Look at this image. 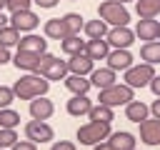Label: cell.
Masks as SVG:
<instances>
[{"label":"cell","instance_id":"1","mask_svg":"<svg viewBox=\"0 0 160 150\" xmlns=\"http://www.w3.org/2000/svg\"><path fill=\"white\" fill-rule=\"evenodd\" d=\"M48 88H50V80H48L45 75L32 72V75H22L20 80H15L12 92H15V98H20V100H32V98L45 95Z\"/></svg>","mask_w":160,"mask_h":150},{"label":"cell","instance_id":"2","mask_svg":"<svg viewBox=\"0 0 160 150\" xmlns=\"http://www.w3.org/2000/svg\"><path fill=\"white\" fill-rule=\"evenodd\" d=\"M110 138V122H98V120H90L88 125H82L78 130V140L82 145H98L100 140Z\"/></svg>","mask_w":160,"mask_h":150},{"label":"cell","instance_id":"3","mask_svg":"<svg viewBox=\"0 0 160 150\" xmlns=\"http://www.w3.org/2000/svg\"><path fill=\"white\" fill-rule=\"evenodd\" d=\"M100 20H105V22H110V25H128L130 12H128V8H125L122 2H118V0H105V2H100Z\"/></svg>","mask_w":160,"mask_h":150},{"label":"cell","instance_id":"4","mask_svg":"<svg viewBox=\"0 0 160 150\" xmlns=\"http://www.w3.org/2000/svg\"><path fill=\"white\" fill-rule=\"evenodd\" d=\"M132 100V88L130 85H110V88H105V90H100V98H98V102H102V105H128Z\"/></svg>","mask_w":160,"mask_h":150},{"label":"cell","instance_id":"5","mask_svg":"<svg viewBox=\"0 0 160 150\" xmlns=\"http://www.w3.org/2000/svg\"><path fill=\"white\" fill-rule=\"evenodd\" d=\"M152 78H155V70H152L150 62L130 65L125 70V85H130V88H145V85H150Z\"/></svg>","mask_w":160,"mask_h":150},{"label":"cell","instance_id":"6","mask_svg":"<svg viewBox=\"0 0 160 150\" xmlns=\"http://www.w3.org/2000/svg\"><path fill=\"white\" fill-rule=\"evenodd\" d=\"M105 40H108L112 48H130L132 40H135V32H132L128 25H115V28L108 30Z\"/></svg>","mask_w":160,"mask_h":150},{"label":"cell","instance_id":"7","mask_svg":"<svg viewBox=\"0 0 160 150\" xmlns=\"http://www.w3.org/2000/svg\"><path fill=\"white\" fill-rule=\"evenodd\" d=\"M25 135H28V140H32V142H48V140H52V128L45 122V120H30L28 125H25Z\"/></svg>","mask_w":160,"mask_h":150},{"label":"cell","instance_id":"8","mask_svg":"<svg viewBox=\"0 0 160 150\" xmlns=\"http://www.w3.org/2000/svg\"><path fill=\"white\" fill-rule=\"evenodd\" d=\"M135 35H138L140 40H145V42L158 40V35H160V22H158L155 18H140L138 25H135Z\"/></svg>","mask_w":160,"mask_h":150},{"label":"cell","instance_id":"9","mask_svg":"<svg viewBox=\"0 0 160 150\" xmlns=\"http://www.w3.org/2000/svg\"><path fill=\"white\" fill-rule=\"evenodd\" d=\"M38 22H40V18H38L32 10H18V12L10 15V25H12L15 30H32Z\"/></svg>","mask_w":160,"mask_h":150},{"label":"cell","instance_id":"10","mask_svg":"<svg viewBox=\"0 0 160 150\" xmlns=\"http://www.w3.org/2000/svg\"><path fill=\"white\" fill-rule=\"evenodd\" d=\"M130 65H132V55H130L128 48H115V50L108 52V68H112V70H128Z\"/></svg>","mask_w":160,"mask_h":150},{"label":"cell","instance_id":"11","mask_svg":"<svg viewBox=\"0 0 160 150\" xmlns=\"http://www.w3.org/2000/svg\"><path fill=\"white\" fill-rule=\"evenodd\" d=\"M140 138L148 145H160V118H155V120L145 118L140 122Z\"/></svg>","mask_w":160,"mask_h":150},{"label":"cell","instance_id":"12","mask_svg":"<svg viewBox=\"0 0 160 150\" xmlns=\"http://www.w3.org/2000/svg\"><path fill=\"white\" fill-rule=\"evenodd\" d=\"M68 70L75 72V75H85V72H92V58L88 52H78V55H70L68 60Z\"/></svg>","mask_w":160,"mask_h":150},{"label":"cell","instance_id":"13","mask_svg":"<svg viewBox=\"0 0 160 150\" xmlns=\"http://www.w3.org/2000/svg\"><path fill=\"white\" fill-rule=\"evenodd\" d=\"M52 100H48V98H32L30 100V115L35 118V120H48L50 115H52Z\"/></svg>","mask_w":160,"mask_h":150},{"label":"cell","instance_id":"14","mask_svg":"<svg viewBox=\"0 0 160 150\" xmlns=\"http://www.w3.org/2000/svg\"><path fill=\"white\" fill-rule=\"evenodd\" d=\"M40 58H42V52H32V50H18V55H15V68H20V70H32L35 72V68H38V62H40Z\"/></svg>","mask_w":160,"mask_h":150},{"label":"cell","instance_id":"15","mask_svg":"<svg viewBox=\"0 0 160 150\" xmlns=\"http://www.w3.org/2000/svg\"><path fill=\"white\" fill-rule=\"evenodd\" d=\"M45 35L48 38H55V40H65L70 35V30H68V25H65L62 18H50L45 22Z\"/></svg>","mask_w":160,"mask_h":150},{"label":"cell","instance_id":"16","mask_svg":"<svg viewBox=\"0 0 160 150\" xmlns=\"http://www.w3.org/2000/svg\"><path fill=\"white\" fill-rule=\"evenodd\" d=\"M90 80H92V85H95L98 90H105V88L115 85V70H112V68H100V70H92Z\"/></svg>","mask_w":160,"mask_h":150},{"label":"cell","instance_id":"17","mask_svg":"<svg viewBox=\"0 0 160 150\" xmlns=\"http://www.w3.org/2000/svg\"><path fill=\"white\" fill-rule=\"evenodd\" d=\"M85 52H88L92 60H102V58H108V52H110V42L102 40V38L88 40V42H85Z\"/></svg>","mask_w":160,"mask_h":150},{"label":"cell","instance_id":"18","mask_svg":"<svg viewBox=\"0 0 160 150\" xmlns=\"http://www.w3.org/2000/svg\"><path fill=\"white\" fill-rule=\"evenodd\" d=\"M90 108H92V102H90L88 95H72L68 100V112L70 115H88Z\"/></svg>","mask_w":160,"mask_h":150},{"label":"cell","instance_id":"19","mask_svg":"<svg viewBox=\"0 0 160 150\" xmlns=\"http://www.w3.org/2000/svg\"><path fill=\"white\" fill-rule=\"evenodd\" d=\"M148 112H150V108H148L145 102H140V100H130L128 108H125V115H128V120H132V122H142V120L148 118Z\"/></svg>","mask_w":160,"mask_h":150},{"label":"cell","instance_id":"20","mask_svg":"<svg viewBox=\"0 0 160 150\" xmlns=\"http://www.w3.org/2000/svg\"><path fill=\"white\" fill-rule=\"evenodd\" d=\"M115 150H132L135 148V138L125 130H118V132H110V140H108Z\"/></svg>","mask_w":160,"mask_h":150},{"label":"cell","instance_id":"21","mask_svg":"<svg viewBox=\"0 0 160 150\" xmlns=\"http://www.w3.org/2000/svg\"><path fill=\"white\" fill-rule=\"evenodd\" d=\"M45 45H48V40H42L40 35H25V38H20V42H18V50L45 52Z\"/></svg>","mask_w":160,"mask_h":150},{"label":"cell","instance_id":"22","mask_svg":"<svg viewBox=\"0 0 160 150\" xmlns=\"http://www.w3.org/2000/svg\"><path fill=\"white\" fill-rule=\"evenodd\" d=\"M65 85H68V90H72L75 95H85L88 90H90V85H92V80H85V75H70V78H65Z\"/></svg>","mask_w":160,"mask_h":150},{"label":"cell","instance_id":"23","mask_svg":"<svg viewBox=\"0 0 160 150\" xmlns=\"http://www.w3.org/2000/svg\"><path fill=\"white\" fill-rule=\"evenodd\" d=\"M140 58H142L145 62H150V65L160 62V40H150V42H145V45L140 48Z\"/></svg>","mask_w":160,"mask_h":150},{"label":"cell","instance_id":"24","mask_svg":"<svg viewBox=\"0 0 160 150\" xmlns=\"http://www.w3.org/2000/svg\"><path fill=\"white\" fill-rule=\"evenodd\" d=\"M135 10L140 18H155L160 12V0H135Z\"/></svg>","mask_w":160,"mask_h":150},{"label":"cell","instance_id":"25","mask_svg":"<svg viewBox=\"0 0 160 150\" xmlns=\"http://www.w3.org/2000/svg\"><path fill=\"white\" fill-rule=\"evenodd\" d=\"M82 30L88 32L90 40H98V38H105L108 35V22L105 20H90V22H85Z\"/></svg>","mask_w":160,"mask_h":150},{"label":"cell","instance_id":"26","mask_svg":"<svg viewBox=\"0 0 160 150\" xmlns=\"http://www.w3.org/2000/svg\"><path fill=\"white\" fill-rule=\"evenodd\" d=\"M90 120H98V122H110L112 120V108L110 105H102V102H98V105H92L90 108Z\"/></svg>","mask_w":160,"mask_h":150},{"label":"cell","instance_id":"27","mask_svg":"<svg viewBox=\"0 0 160 150\" xmlns=\"http://www.w3.org/2000/svg\"><path fill=\"white\" fill-rule=\"evenodd\" d=\"M60 45H62V50H65L68 55H78V52H85V42H82L78 35H68V38H65Z\"/></svg>","mask_w":160,"mask_h":150},{"label":"cell","instance_id":"28","mask_svg":"<svg viewBox=\"0 0 160 150\" xmlns=\"http://www.w3.org/2000/svg\"><path fill=\"white\" fill-rule=\"evenodd\" d=\"M18 42H20V30H15L12 25L0 28V45L10 48V45H18Z\"/></svg>","mask_w":160,"mask_h":150},{"label":"cell","instance_id":"29","mask_svg":"<svg viewBox=\"0 0 160 150\" xmlns=\"http://www.w3.org/2000/svg\"><path fill=\"white\" fill-rule=\"evenodd\" d=\"M65 72H68V62H65V60H55V62L48 68L45 78H48V80H65Z\"/></svg>","mask_w":160,"mask_h":150},{"label":"cell","instance_id":"30","mask_svg":"<svg viewBox=\"0 0 160 150\" xmlns=\"http://www.w3.org/2000/svg\"><path fill=\"white\" fill-rule=\"evenodd\" d=\"M18 125H20V112L2 108L0 110V128H18Z\"/></svg>","mask_w":160,"mask_h":150},{"label":"cell","instance_id":"31","mask_svg":"<svg viewBox=\"0 0 160 150\" xmlns=\"http://www.w3.org/2000/svg\"><path fill=\"white\" fill-rule=\"evenodd\" d=\"M62 20H65V25H68L70 35H78V32H80V28H85V22H82V18H80L78 12H68V15H62Z\"/></svg>","mask_w":160,"mask_h":150},{"label":"cell","instance_id":"32","mask_svg":"<svg viewBox=\"0 0 160 150\" xmlns=\"http://www.w3.org/2000/svg\"><path fill=\"white\" fill-rule=\"evenodd\" d=\"M18 142L15 128H0V148H12Z\"/></svg>","mask_w":160,"mask_h":150},{"label":"cell","instance_id":"33","mask_svg":"<svg viewBox=\"0 0 160 150\" xmlns=\"http://www.w3.org/2000/svg\"><path fill=\"white\" fill-rule=\"evenodd\" d=\"M55 60H58L55 55H50V52H42V58H40V62H38L35 72H38V75H45V72H48V68H50V65H52Z\"/></svg>","mask_w":160,"mask_h":150},{"label":"cell","instance_id":"34","mask_svg":"<svg viewBox=\"0 0 160 150\" xmlns=\"http://www.w3.org/2000/svg\"><path fill=\"white\" fill-rule=\"evenodd\" d=\"M12 98H15L12 88H2V85H0V110H2V108H8V105L12 102Z\"/></svg>","mask_w":160,"mask_h":150},{"label":"cell","instance_id":"35","mask_svg":"<svg viewBox=\"0 0 160 150\" xmlns=\"http://www.w3.org/2000/svg\"><path fill=\"white\" fill-rule=\"evenodd\" d=\"M8 2V10L10 12H18V10H30V2L32 0H5Z\"/></svg>","mask_w":160,"mask_h":150},{"label":"cell","instance_id":"36","mask_svg":"<svg viewBox=\"0 0 160 150\" xmlns=\"http://www.w3.org/2000/svg\"><path fill=\"white\" fill-rule=\"evenodd\" d=\"M10 150H38V142H32V140H18Z\"/></svg>","mask_w":160,"mask_h":150},{"label":"cell","instance_id":"37","mask_svg":"<svg viewBox=\"0 0 160 150\" xmlns=\"http://www.w3.org/2000/svg\"><path fill=\"white\" fill-rule=\"evenodd\" d=\"M50 150H75V145L72 142H68V140H58V142H52V148Z\"/></svg>","mask_w":160,"mask_h":150},{"label":"cell","instance_id":"38","mask_svg":"<svg viewBox=\"0 0 160 150\" xmlns=\"http://www.w3.org/2000/svg\"><path fill=\"white\" fill-rule=\"evenodd\" d=\"M150 88H152V92L160 98V75H155V78L150 80Z\"/></svg>","mask_w":160,"mask_h":150},{"label":"cell","instance_id":"39","mask_svg":"<svg viewBox=\"0 0 160 150\" xmlns=\"http://www.w3.org/2000/svg\"><path fill=\"white\" fill-rule=\"evenodd\" d=\"M8 60H10V52H8V48H5V45H0V65H2V62H8Z\"/></svg>","mask_w":160,"mask_h":150},{"label":"cell","instance_id":"40","mask_svg":"<svg viewBox=\"0 0 160 150\" xmlns=\"http://www.w3.org/2000/svg\"><path fill=\"white\" fill-rule=\"evenodd\" d=\"M32 2H38L40 8H55L58 5V0H32Z\"/></svg>","mask_w":160,"mask_h":150},{"label":"cell","instance_id":"41","mask_svg":"<svg viewBox=\"0 0 160 150\" xmlns=\"http://www.w3.org/2000/svg\"><path fill=\"white\" fill-rule=\"evenodd\" d=\"M150 110H152V115H155V118H160V98H158V100L150 105Z\"/></svg>","mask_w":160,"mask_h":150},{"label":"cell","instance_id":"42","mask_svg":"<svg viewBox=\"0 0 160 150\" xmlns=\"http://www.w3.org/2000/svg\"><path fill=\"white\" fill-rule=\"evenodd\" d=\"M92 150H115V148H112L110 142H98V145H95Z\"/></svg>","mask_w":160,"mask_h":150},{"label":"cell","instance_id":"43","mask_svg":"<svg viewBox=\"0 0 160 150\" xmlns=\"http://www.w3.org/2000/svg\"><path fill=\"white\" fill-rule=\"evenodd\" d=\"M8 20H10V18H5V15L0 12V28H5V22H8Z\"/></svg>","mask_w":160,"mask_h":150},{"label":"cell","instance_id":"44","mask_svg":"<svg viewBox=\"0 0 160 150\" xmlns=\"http://www.w3.org/2000/svg\"><path fill=\"white\" fill-rule=\"evenodd\" d=\"M2 8H8V2H5V0H0V12H2Z\"/></svg>","mask_w":160,"mask_h":150},{"label":"cell","instance_id":"45","mask_svg":"<svg viewBox=\"0 0 160 150\" xmlns=\"http://www.w3.org/2000/svg\"><path fill=\"white\" fill-rule=\"evenodd\" d=\"M118 2H128V0H118Z\"/></svg>","mask_w":160,"mask_h":150},{"label":"cell","instance_id":"46","mask_svg":"<svg viewBox=\"0 0 160 150\" xmlns=\"http://www.w3.org/2000/svg\"><path fill=\"white\" fill-rule=\"evenodd\" d=\"M132 150H138V148H132Z\"/></svg>","mask_w":160,"mask_h":150},{"label":"cell","instance_id":"47","mask_svg":"<svg viewBox=\"0 0 160 150\" xmlns=\"http://www.w3.org/2000/svg\"><path fill=\"white\" fill-rule=\"evenodd\" d=\"M158 38H160V35H158Z\"/></svg>","mask_w":160,"mask_h":150},{"label":"cell","instance_id":"48","mask_svg":"<svg viewBox=\"0 0 160 150\" xmlns=\"http://www.w3.org/2000/svg\"><path fill=\"white\" fill-rule=\"evenodd\" d=\"M0 150H2V148H0Z\"/></svg>","mask_w":160,"mask_h":150}]
</instances>
